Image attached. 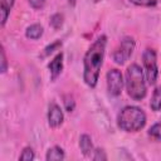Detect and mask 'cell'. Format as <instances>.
Returning <instances> with one entry per match:
<instances>
[{
    "instance_id": "obj_20",
    "label": "cell",
    "mask_w": 161,
    "mask_h": 161,
    "mask_svg": "<svg viewBox=\"0 0 161 161\" xmlns=\"http://www.w3.org/2000/svg\"><path fill=\"white\" fill-rule=\"evenodd\" d=\"M92 158L96 160V161H98V160H107V155H106V152H104L102 148H96V150L93 151Z\"/></svg>"
},
{
    "instance_id": "obj_10",
    "label": "cell",
    "mask_w": 161,
    "mask_h": 161,
    "mask_svg": "<svg viewBox=\"0 0 161 161\" xmlns=\"http://www.w3.org/2000/svg\"><path fill=\"white\" fill-rule=\"evenodd\" d=\"M79 147L80 151L84 156H91L94 151L93 148V143H92V138L88 135H82L79 138Z\"/></svg>"
},
{
    "instance_id": "obj_1",
    "label": "cell",
    "mask_w": 161,
    "mask_h": 161,
    "mask_svg": "<svg viewBox=\"0 0 161 161\" xmlns=\"http://www.w3.org/2000/svg\"><path fill=\"white\" fill-rule=\"evenodd\" d=\"M106 45H107V36L101 35L92 43V45L88 48V50L84 54L83 80L91 88H94L98 83L101 68H102L103 59H104Z\"/></svg>"
},
{
    "instance_id": "obj_21",
    "label": "cell",
    "mask_w": 161,
    "mask_h": 161,
    "mask_svg": "<svg viewBox=\"0 0 161 161\" xmlns=\"http://www.w3.org/2000/svg\"><path fill=\"white\" fill-rule=\"evenodd\" d=\"M28 1H29L30 6H31L33 9H35V10L42 9V8L45 5V3H47V0H28Z\"/></svg>"
},
{
    "instance_id": "obj_7",
    "label": "cell",
    "mask_w": 161,
    "mask_h": 161,
    "mask_svg": "<svg viewBox=\"0 0 161 161\" xmlns=\"http://www.w3.org/2000/svg\"><path fill=\"white\" fill-rule=\"evenodd\" d=\"M64 116L62 108L57 103H50L49 109H48V125L52 128H57L63 123Z\"/></svg>"
},
{
    "instance_id": "obj_18",
    "label": "cell",
    "mask_w": 161,
    "mask_h": 161,
    "mask_svg": "<svg viewBox=\"0 0 161 161\" xmlns=\"http://www.w3.org/2000/svg\"><path fill=\"white\" fill-rule=\"evenodd\" d=\"M130 1L137 6H146V8H151L157 4V0H130Z\"/></svg>"
},
{
    "instance_id": "obj_9",
    "label": "cell",
    "mask_w": 161,
    "mask_h": 161,
    "mask_svg": "<svg viewBox=\"0 0 161 161\" xmlns=\"http://www.w3.org/2000/svg\"><path fill=\"white\" fill-rule=\"evenodd\" d=\"M15 4V0H0V16H1V26L5 25L8 16Z\"/></svg>"
},
{
    "instance_id": "obj_22",
    "label": "cell",
    "mask_w": 161,
    "mask_h": 161,
    "mask_svg": "<svg viewBox=\"0 0 161 161\" xmlns=\"http://www.w3.org/2000/svg\"><path fill=\"white\" fill-rule=\"evenodd\" d=\"M6 69H8V60L5 55V49L4 47H1V73H5Z\"/></svg>"
},
{
    "instance_id": "obj_15",
    "label": "cell",
    "mask_w": 161,
    "mask_h": 161,
    "mask_svg": "<svg viewBox=\"0 0 161 161\" xmlns=\"http://www.w3.org/2000/svg\"><path fill=\"white\" fill-rule=\"evenodd\" d=\"M34 157H35V155H34L33 148L31 147H25L21 151V153L19 156V160H21V161H31V160H34Z\"/></svg>"
},
{
    "instance_id": "obj_16",
    "label": "cell",
    "mask_w": 161,
    "mask_h": 161,
    "mask_svg": "<svg viewBox=\"0 0 161 161\" xmlns=\"http://www.w3.org/2000/svg\"><path fill=\"white\" fill-rule=\"evenodd\" d=\"M59 47H62V42L60 40H57V42H54V43H52V44H49L48 47H45L43 50V54H42V57H47V55H49L50 53H53L57 48H59Z\"/></svg>"
},
{
    "instance_id": "obj_11",
    "label": "cell",
    "mask_w": 161,
    "mask_h": 161,
    "mask_svg": "<svg viewBox=\"0 0 161 161\" xmlns=\"http://www.w3.org/2000/svg\"><path fill=\"white\" fill-rule=\"evenodd\" d=\"M64 157H65L64 150L62 147H59V146L50 147L47 151V155H45V158L48 161H60V160H64Z\"/></svg>"
},
{
    "instance_id": "obj_23",
    "label": "cell",
    "mask_w": 161,
    "mask_h": 161,
    "mask_svg": "<svg viewBox=\"0 0 161 161\" xmlns=\"http://www.w3.org/2000/svg\"><path fill=\"white\" fill-rule=\"evenodd\" d=\"M93 1H94V3H98V1H101V0H93Z\"/></svg>"
},
{
    "instance_id": "obj_6",
    "label": "cell",
    "mask_w": 161,
    "mask_h": 161,
    "mask_svg": "<svg viewBox=\"0 0 161 161\" xmlns=\"http://www.w3.org/2000/svg\"><path fill=\"white\" fill-rule=\"evenodd\" d=\"M106 78H107V88H108L109 94L113 97L119 96L123 88V77H122L121 70L116 68L109 69L107 72Z\"/></svg>"
},
{
    "instance_id": "obj_3",
    "label": "cell",
    "mask_w": 161,
    "mask_h": 161,
    "mask_svg": "<svg viewBox=\"0 0 161 161\" xmlns=\"http://www.w3.org/2000/svg\"><path fill=\"white\" fill-rule=\"evenodd\" d=\"M117 125L125 132H137L146 125V113L140 107L126 106L117 116Z\"/></svg>"
},
{
    "instance_id": "obj_12",
    "label": "cell",
    "mask_w": 161,
    "mask_h": 161,
    "mask_svg": "<svg viewBox=\"0 0 161 161\" xmlns=\"http://www.w3.org/2000/svg\"><path fill=\"white\" fill-rule=\"evenodd\" d=\"M25 35H26L28 39L36 40V39H39L43 35V26L40 24H31L30 26L26 28Z\"/></svg>"
},
{
    "instance_id": "obj_2",
    "label": "cell",
    "mask_w": 161,
    "mask_h": 161,
    "mask_svg": "<svg viewBox=\"0 0 161 161\" xmlns=\"http://www.w3.org/2000/svg\"><path fill=\"white\" fill-rule=\"evenodd\" d=\"M145 78H146L145 72L138 64L133 63L127 68L125 84H126L127 94L132 99L141 101L146 97L147 88H146V82H145L146 79Z\"/></svg>"
},
{
    "instance_id": "obj_19",
    "label": "cell",
    "mask_w": 161,
    "mask_h": 161,
    "mask_svg": "<svg viewBox=\"0 0 161 161\" xmlns=\"http://www.w3.org/2000/svg\"><path fill=\"white\" fill-rule=\"evenodd\" d=\"M64 107H65V109H67L68 112H72V111L74 109L75 102H74L73 97H70V96H65V97H64Z\"/></svg>"
},
{
    "instance_id": "obj_13",
    "label": "cell",
    "mask_w": 161,
    "mask_h": 161,
    "mask_svg": "<svg viewBox=\"0 0 161 161\" xmlns=\"http://www.w3.org/2000/svg\"><path fill=\"white\" fill-rule=\"evenodd\" d=\"M150 107L152 111L157 112L161 109V86L156 87L152 96H151V101H150Z\"/></svg>"
},
{
    "instance_id": "obj_8",
    "label": "cell",
    "mask_w": 161,
    "mask_h": 161,
    "mask_svg": "<svg viewBox=\"0 0 161 161\" xmlns=\"http://www.w3.org/2000/svg\"><path fill=\"white\" fill-rule=\"evenodd\" d=\"M48 69H49V72H50V78L54 80V79H57L59 75H60V73H62V70H63V53L60 52V53H58L52 60H50V63L48 64Z\"/></svg>"
},
{
    "instance_id": "obj_5",
    "label": "cell",
    "mask_w": 161,
    "mask_h": 161,
    "mask_svg": "<svg viewBox=\"0 0 161 161\" xmlns=\"http://www.w3.org/2000/svg\"><path fill=\"white\" fill-rule=\"evenodd\" d=\"M135 49V40L131 36H125L112 53V59L116 64H125L132 55Z\"/></svg>"
},
{
    "instance_id": "obj_14",
    "label": "cell",
    "mask_w": 161,
    "mask_h": 161,
    "mask_svg": "<svg viewBox=\"0 0 161 161\" xmlns=\"http://www.w3.org/2000/svg\"><path fill=\"white\" fill-rule=\"evenodd\" d=\"M148 136L156 141H161V119L150 127Z\"/></svg>"
},
{
    "instance_id": "obj_4",
    "label": "cell",
    "mask_w": 161,
    "mask_h": 161,
    "mask_svg": "<svg viewBox=\"0 0 161 161\" xmlns=\"http://www.w3.org/2000/svg\"><path fill=\"white\" fill-rule=\"evenodd\" d=\"M142 64L145 70V77L148 84L153 86L158 77V67H157V57L156 52L152 48H146L142 53Z\"/></svg>"
},
{
    "instance_id": "obj_17",
    "label": "cell",
    "mask_w": 161,
    "mask_h": 161,
    "mask_svg": "<svg viewBox=\"0 0 161 161\" xmlns=\"http://www.w3.org/2000/svg\"><path fill=\"white\" fill-rule=\"evenodd\" d=\"M62 24H63V15H60V14H54V15L52 16V19H50V25L57 30V29H59V28L62 26Z\"/></svg>"
}]
</instances>
